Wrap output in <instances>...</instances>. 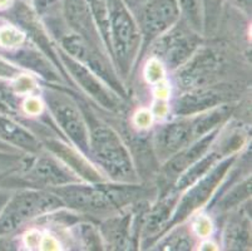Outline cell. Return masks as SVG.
<instances>
[{
  "instance_id": "6da1fadb",
  "label": "cell",
  "mask_w": 252,
  "mask_h": 251,
  "mask_svg": "<svg viewBox=\"0 0 252 251\" xmlns=\"http://www.w3.org/2000/svg\"><path fill=\"white\" fill-rule=\"evenodd\" d=\"M62 201L54 195L40 191H25L13 199L0 213V236L10 234L25 221L58 209Z\"/></svg>"
},
{
  "instance_id": "7a4b0ae2",
  "label": "cell",
  "mask_w": 252,
  "mask_h": 251,
  "mask_svg": "<svg viewBox=\"0 0 252 251\" xmlns=\"http://www.w3.org/2000/svg\"><path fill=\"white\" fill-rule=\"evenodd\" d=\"M89 147L100 166L114 179L133 177V166L121 138L108 127L95 128L89 136Z\"/></svg>"
},
{
  "instance_id": "3957f363",
  "label": "cell",
  "mask_w": 252,
  "mask_h": 251,
  "mask_svg": "<svg viewBox=\"0 0 252 251\" xmlns=\"http://www.w3.org/2000/svg\"><path fill=\"white\" fill-rule=\"evenodd\" d=\"M109 11V32L116 57L123 69L128 68L130 57L136 50L138 33L130 14L121 0H107Z\"/></svg>"
},
{
  "instance_id": "277c9868",
  "label": "cell",
  "mask_w": 252,
  "mask_h": 251,
  "mask_svg": "<svg viewBox=\"0 0 252 251\" xmlns=\"http://www.w3.org/2000/svg\"><path fill=\"white\" fill-rule=\"evenodd\" d=\"M58 195L68 205L82 210H107L127 200L129 193L123 188L91 187V186H65L58 190Z\"/></svg>"
},
{
  "instance_id": "5b68a950",
  "label": "cell",
  "mask_w": 252,
  "mask_h": 251,
  "mask_svg": "<svg viewBox=\"0 0 252 251\" xmlns=\"http://www.w3.org/2000/svg\"><path fill=\"white\" fill-rule=\"evenodd\" d=\"M47 102L48 107L50 108L53 116L57 119L62 130L69 136L70 140L82 151H88V130L77 106L68 97L58 92H48Z\"/></svg>"
},
{
  "instance_id": "8992f818",
  "label": "cell",
  "mask_w": 252,
  "mask_h": 251,
  "mask_svg": "<svg viewBox=\"0 0 252 251\" xmlns=\"http://www.w3.org/2000/svg\"><path fill=\"white\" fill-rule=\"evenodd\" d=\"M228 166H230V161L222 162L210 175L201 179L200 182L187 192V195L183 197L181 205L178 206L177 213L175 215V221L182 220L183 217L189 215V213H192L194 209L201 206L208 199L211 192L215 190L216 185L220 182V179L226 174Z\"/></svg>"
},
{
  "instance_id": "52a82bcc",
  "label": "cell",
  "mask_w": 252,
  "mask_h": 251,
  "mask_svg": "<svg viewBox=\"0 0 252 251\" xmlns=\"http://www.w3.org/2000/svg\"><path fill=\"white\" fill-rule=\"evenodd\" d=\"M178 17L175 0H151L143 13V29L148 36H156L168 29Z\"/></svg>"
},
{
  "instance_id": "ba28073f",
  "label": "cell",
  "mask_w": 252,
  "mask_h": 251,
  "mask_svg": "<svg viewBox=\"0 0 252 251\" xmlns=\"http://www.w3.org/2000/svg\"><path fill=\"white\" fill-rule=\"evenodd\" d=\"M62 59L65 64H67L68 69L70 71L73 75L75 77V79L81 83L83 88H86V91L88 93H91L92 96L94 97L95 100L99 101L104 107L108 108H114L116 107V98L113 96L108 93L107 88L102 86L99 83V80L95 78V75L92 74L88 69L86 68V66L81 64L79 62L73 61L72 58H68L65 54H62Z\"/></svg>"
},
{
  "instance_id": "9c48e42d",
  "label": "cell",
  "mask_w": 252,
  "mask_h": 251,
  "mask_svg": "<svg viewBox=\"0 0 252 251\" xmlns=\"http://www.w3.org/2000/svg\"><path fill=\"white\" fill-rule=\"evenodd\" d=\"M226 100V94L216 89H201L185 94L177 101L176 112L181 114H191L215 107Z\"/></svg>"
},
{
  "instance_id": "30bf717a",
  "label": "cell",
  "mask_w": 252,
  "mask_h": 251,
  "mask_svg": "<svg viewBox=\"0 0 252 251\" xmlns=\"http://www.w3.org/2000/svg\"><path fill=\"white\" fill-rule=\"evenodd\" d=\"M0 141L27 151L35 152L39 149L38 140L13 119L8 118L5 113H0Z\"/></svg>"
},
{
  "instance_id": "8fae6325",
  "label": "cell",
  "mask_w": 252,
  "mask_h": 251,
  "mask_svg": "<svg viewBox=\"0 0 252 251\" xmlns=\"http://www.w3.org/2000/svg\"><path fill=\"white\" fill-rule=\"evenodd\" d=\"M194 136H200L197 121L180 122V123L169 124L162 131V144L167 149L176 151L189 143Z\"/></svg>"
},
{
  "instance_id": "7c38bea8",
  "label": "cell",
  "mask_w": 252,
  "mask_h": 251,
  "mask_svg": "<svg viewBox=\"0 0 252 251\" xmlns=\"http://www.w3.org/2000/svg\"><path fill=\"white\" fill-rule=\"evenodd\" d=\"M163 55L167 63L172 67H176L182 63L185 59H187L194 48V41L191 36H187V34L182 32H175L171 36L163 39Z\"/></svg>"
},
{
  "instance_id": "4fadbf2b",
  "label": "cell",
  "mask_w": 252,
  "mask_h": 251,
  "mask_svg": "<svg viewBox=\"0 0 252 251\" xmlns=\"http://www.w3.org/2000/svg\"><path fill=\"white\" fill-rule=\"evenodd\" d=\"M29 175L32 179H36L39 182L52 183V185H63L72 181V177L62 167L47 158L36 161L29 171Z\"/></svg>"
},
{
  "instance_id": "5bb4252c",
  "label": "cell",
  "mask_w": 252,
  "mask_h": 251,
  "mask_svg": "<svg viewBox=\"0 0 252 251\" xmlns=\"http://www.w3.org/2000/svg\"><path fill=\"white\" fill-rule=\"evenodd\" d=\"M64 45H65V48H67V50L70 54L79 59V63L83 64V66H89L91 71L102 75L107 82L114 83L113 78L107 74L104 67L99 62H97L94 55L89 53L86 44L78 36H67V38L64 39Z\"/></svg>"
},
{
  "instance_id": "9a60e30c",
  "label": "cell",
  "mask_w": 252,
  "mask_h": 251,
  "mask_svg": "<svg viewBox=\"0 0 252 251\" xmlns=\"http://www.w3.org/2000/svg\"><path fill=\"white\" fill-rule=\"evenodd\" d=\"M217 67L219 66H217L215 54H212L211 52H203L183 71L182 78L186 82H197V80H200V78H205L207 77V74H212L217 69Z\"/></svg>"
},
{
  "instance_id": "2e32d148",
  "label": "cell",
  "mask_w": 252,
  "mask_h": 251,
  "mask_svg": "<svg viewBox=\"0 0 252 251\" xmlns=\"http://www.w3.org/2000/svg\"><path fill=\"white\" fill-rule=\"evenodd\" d=\"M214 135L215 133H210V135L205 136L201 141L196 142L191 148L183 152L182 155H180L178 157H176L169 165V170L172 172H181L191 165H193L196 161L200 160L201 156L205 155V152L207 151L208 146L214 140Z\"/></svg>"
},
{
  "instance_id": "e0dca14e",
  "label": "cell",
  "mask_w": 252,
  "mask_h": 251,
  "mask_svg": "<svg viewBox=\"0 0 252 251\" xmlns=\"http://www.w3.org/2000/svg\"><path fill=\"white\" fill-rule=\"evenodd\" d=\"M68 18L75 28L82 32L89 29V8L87 0H65Z\"/></svg>"
},
{
  "instance_id": "ac0fdd59",
  "label": "cell",
  "mask_w": 252,
  "mask_h": 251,
  "mask_svg": "<svg viewBox=\"0 0 252 251\" xmlns=\"http://www.w3.org/2000/svg\"><path fill=\"white\" fill-rule=\"evenodd\" d=\"M217 160V155L212 153V155L206 156L205 158L200 161L198 163H196L194 166H192V169H189V171L186 172L180 179H178L177 182V187L178 188H185L191 186L192 183L196 182L197 179H200L201 176L206 174L208 171V169L211 167V165H214Z\"/></svg>"
},
{
  "instance_id": "d6986e66",
  "label": "cell",
  "mask_w": 252,
  "mask_h": 251,
  "mask_svg": "<svg viewBox=\"0 0 252 251\" xmlns=\"http://www.w3.org/2000/svg\"><path fill=\"white\" fill-rule=\"evenodd\" d=\"M24 34L13 25H1L0 27V47L9 48H17L24 43Z\"/></svg>"
},
{
  "instance_id": "ffe728a7",
  "label": "cell",
  "mask_w": 252,
  "mask_h": 251,
  "mask_svg": "<svg viewBox=\"0 0 252 251\" xmlns=\"http://www.w3.org/2000/svg\"><path fill=\"white\" fill-rule=\"evenodd\" d=\"M181 8L192 23L197 24L200 19V0H180Z\"/></svg>"
},
{
  "instance_id": "44dd1931",
  "label": "cell",
  "mask_w": 252,
  "mask_h": 251,
  "mask_svg": "<svg viewBox=\"0 0 252 251\" xmlns=\"http://www.w3.org/2000/svg\"><path fill=\"white\" fill-rule=\"evenodd\" d=\"M146 74H147V78L150 82H158V80H161L162 77H163V69H162V66L159 64V62L151 61L148 63Z\"/></svg>"
},
{
  "instance_id": "7402d4cb",
  "label": "cell",
  "mask_w": 252,
  "mask_h": 251,
  "mask_svg": "<svg viewBox=\"0 0 252 251\" xmlns=\"http://www.w3.org/2000/svg\"><path fill=\"white\" fill-rule=\"evenodd\" d=\"M14 102L10 93H6L4 88L0 86V113H10L14 110Z\"/></svg>"
},
{
  "instance_id": "603a6c76",
  "label": "cell",
  "mask_w": 252,
  "mask_h": 251,
  "mask_svg": "<svg viewBox=\"0 0 252 251\" xmlns=\"http://www.w3.org/2000/svg\"><path fill=\"white\" fill-rule=\"evenodd\" d=\"M18 74L17 67L0 58V78H13Z\"/></svg>"
},
{
  "instance_id": "cb8c5ba5",
  "label": "cell",
  "mask_w": 252,
  "mask_h": 251,
  "mask_svg": "<svg viewBox=\"0 0 252 251\" xmlns=\"http://www.w3.org/2000/svg\"><path fill=\"white\" fill-rule=\"evenodd\" d=\"M196 229H197V232H198V235H201V236H206V235H208L211 232L210 221H208L206 217L198 218V221H197V224H196Z\"/></svg>"
},
{
  "instance_id": "d4e9b609",
  "label": "cell",
  "mask_w": 252,
  "mask_h": 251,
  "mask_svg": "<svg viewBox=\"0 0 252 251\" xmlns=\"http://www.w3.org/2000/svg\"><path fill=\"white\" fill-rule=\"evenodd\" d=\"M24 106H31V109H27L28 113H38V112H40V109H42L40 103H38V101L34 100V98H31V100L27 101Z\"/></svg>"
},
{
  "instance_id": "484cf974",
  "label": "cell",
  "mask_w": 252,
  "mask_h": 251,
  "mask_svg": "<svg viewBox=\"0 0 252 251\" xmlns=\"http://www.w3.org/2000/svg\"><path fill=\"white\" fill-rule=\"evenodd\" d=\"M9 199H10V193L6 190H0V213L3 211L5 205L8 204Z\"/></svg>"
},
{
  "instance_id": "4316f807",
  "label": "cell",
  "mask_w": 252,
  "mask_h": 251,
  "mask_svg": "<svg viewBox=\"0 0 252 251\" xmlns=\"http://www.w3.org/2000/svg\"><path fill=\"white\" fill-rule=\"evenodd\" d=\"M13 3V0H0V9L9 8Z\"/></svg>"
},
{
  "instance_id": "83f0119b",
  "label": "cell",
  "mask_w": 252,
  "mask_h": 251,
  "mask_svg": "<svg viewBox=\"0 0 252 251\" xmlns=\"http://www.w3.org/2000/svg\"><path fill=\"white\" fill-rule=\"evenodd\" d=\"M10 147L8 143H4L3 141H0V152H9L10 151Z\"/></svg>"
},
{
  "instance_id": "f1b7e54d",
  "label": "cell",
  "mask_w": 252,
  "mask_h": 251,
  "mask_svg": "<svg viewBox=\"0 0 252 251\" xmlns=\"http://www.w3.org/2000/svg\"><path fill=\"white\" fill-rule=\"evenodd\" d=\"M43 1H52V0H43Z\"/></svg>"
},
{
  "instance_id": "f546056e",
  "label": "cell",
  "mask_w": 252,
  "mask_h": 251,
  "mask_svg": "<svg viewBox=\"0 0 252 251\" xmlns=\"http://www.w3.org/2000/svg\"><path fill=\"white\" fill-rule=\"evenodd\" d=\"M3 156H4V155H1V153H0V157H3Z\"/></svg>"
}]
</instances>
